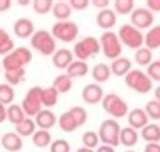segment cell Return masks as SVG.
Here are the masks:
<instances>
[{
  "label": "cell",
  "instance_id": "6da1fadb",
  "mask_svg": "<svg viewBox=\"0 0 160 152\" xmlns=\"http://www.w3.org/2000/svg\"><path fill=\"white\" fill-rule=\"evenodd\" d=\"M32 61V53L27 47H17L10 54H7L2 61V66L5 71H15V69H22L25 64Z\"/></svg>",
  "mask_w": 160,
  "mask_h": 152
},
{
  "label": "cell",
  "instance_id": "7a4b0ae2",
  "mask_svg": "<svg viewBox=\"0 0 160 152\" xmlns=\"http://www.w3.org/2000/svg\"><path fill=\"white\" fill-rule=\"evenodd\" d=\"M99 47H101L103 54L108 59H118L122 58V42H120L118 36L111 30H105L99 39Z\"/></svg>",
  "mask_w": 160,
  "mask_h": 152
},
{
  "label": "cell",
  "instance_id": "3957f363",
  "mask_svg": "<svg viewBox=\"0 0 160 152\" xmlns=\"http://www.w3.org/2000/svg\"><path fill=\"white\" fill-rule=\"evenodd\" d=\"M101 105H103V110L106 112L108 115L115 117L116 118H122V117L128 115V105L123 98H120L116 93H110V95H105L101 100Z\"/></svg>",
  "mask_w": 160,
  "mask_h": 152
},
{
  "label": "cell",
  "instance_id": "277c9868",
  "mask_svg": "<svg viewBox=\"0 0 160 152\" xmlns=\"http://www.w3.org/2000/svg\"><path fill=\"white\" fill-rule=\"evenodd\" d=\"M120 130H122V127H120L118 122L115 118H108V120L103 122L101 127H99L98 137L105 145L115 147V145L120 144Z\"/></svg>",
  "mask_w": 160,
  "mask_h": 152
},
{
  "label": "cell",
  "instance_id": "5b68a950",
  "mask_svg": "<svg viewBox=\"0 0 160 152\" xmlns=\"http://www.w3.org/2000/svg\"><path fill=\"white\" fill-rule=\"evenodd\" d=\"M31 44L42 56H52L56 53V39L47 30H36L31 37Z\"/></svg>",
  "mask_w": 160,
  "mask_h": 152
},
{
  "label": "cell",
  "instance_id": "8992f818",
  "mask_svg": "<svg viewBox=\"0 0 160 152\" xmlns=\"http://www.w3.org/2000/svg\"><path fill=\"white\" fill-rule=\"evenodd\" d=\"M125 83H127L132 90L137 93H148L152 90V80L147 76V73L140 71V69H132L127 76H125Z\"/></svg>",
  "mask_w": 160,
  "mask_h": 152
},
{
  "label": "cell",
  "instance_id": "52a82bcc",
  "mask_svg": "<svg viewBox=\"0 0 160 152\" xmlns=\"http://www.w3.org/2000/svg\"><path fill=\"white\" fill-rule=\"evenodd\" d=\"M120 39V42H123L125 46L132 47V49H140L142 46H143V34H142V30L135 29L133 25L130 24H125L120 27V32L116 34Z\"/></svg>",
  "mask_w": 160,
  "mask_h": 152
},
{
  "label": "cell",
  "instance_id": "ba28073f",
  "mask_svg": "<svg viewBox=\"0 0 160 152\" xmlns=\"http://www.w3.org/2000/svg\"><path fill=\"white\" fill-rule=\"evenodd\" d=\"M41 95H42V88L39 86H34L27 91V95L24 97V102H22V110L25 117H36L39 112L42 110V103H41Z\"/></svg>",
  "mask_w": 160,
  "mask_h": 152
},
{
  "label": "cell",
  "instance_id": "9c48e42d",
  "mask_svg": "<svg viewBox=\"0 0 160 152\" xmlns=\"http://www.w3.org/2000/svg\"><path fill=\"white\" fill-rule=\"evenodd\" d=\"M99 51H101V47H99V41H96V39L91 37V36L84 37L83 41L76 42V46H74V56L78 58V61L89 59L91 56H96Z\"/></svg>",
  "mask_w": 160,
  "mask_h": 152
},
{
  "label": "cell",
  "instance_id": "30bf717a",
  "mask_svg": "<svg viewBox=\"0 0 160 152\" xmlns=\"http://www.w3.org/2000/svg\"><path fill=\"white\" fill-rule=\"evenodd\" d=\"M78 34H79V27L74 22H56L52 25V30H51V36L62 42L74 41Z\"/></svg>",
  "mask_w": 160,
  "mask_h": 152
},
{
  "label": "cell",
  "instance_id": "8fae6325",
  "mask_svg": "<svg viewBox=\"0 0 160 152\" xmlns=\"http://www.w3.org/2000/svg\"><path fill=\"white\" fill-rule=\"evenodd\" d=\"M153 24V14L148 8H135L132 12V24L135 29H150V25Z\"/></svg>",
  "mask_w": 160,
  "mask_h": 152
},
{
  "label": "cell",
  "instance_id": "7c38bea8",
  "mask_svg": "<svg viewBox=\"0 0 160 152\" xmlns=\"http://www.w3.org/2000/svg\"><path fill=\"white\" fill-rule=\"evenodd\" d=\"M81 97H83V102L89 103V105H96V103H99L103 100L105 93H103V88L98 83H89L84 86Z\"/></svg>",
  "mask_w": 160,
  "mask_h": 152
},
{
  "label": "cell",
  "instance_id": "4fadbf2b",
  "mask_svg": "<svg viewBox=\"0 0 160 152\" xmlns=\"http://www.w3.org/2000/svg\"><path fill=\"white\" fill-rule=\"evenodd\" d=\"M14 32H15V36L20 37V39L32 37V34L36 32V30H34V22H32L31 19H25V17H22V19L15 20Z\"/></svg>",
  "mask_w": 160,
  "mask_h": 152
},
{
  "label": "cell",
  "instance_id": "5bb4252c",
  "mask_svg": "<svg viewBox=\"0 0 160 152\" xmlns=\"http://www.w3.org/2000/svg\"><path fill=\"white\" fill-rule=\"evenodd\" d=\"M34 122H36V127H39L41 130H49L56 125V115H54V112L46 108V110H41L36 115Z\"/></svg>",
  "mask_w": 160,
  "mask_h": 152
},
{
  "label": "cell",
  "instance_id": "9a60e30c",
  "mask_svg": "<svg viewBox=\"0 0 160 152\" xmlns=\"http://www.w3.org/2000/svg\"><path fill=\"white\" fill-rule=\"evenodd\" d=\"M128 122H130V127L133 130L143 128L145 125H148V117H147L145 110H142V108H133L132 112H128Z\"/></svg>",
  "mask_w": 160,
  "mask_h": 152
},
{
  "label": "cell",
  "instance_id": "2e32d148",
  "mask_svg": "<svg viewBox=\"0 0 160 152\" xmlns=\"http://www.w3.org/2000/svg\"><path fill=\"white\" fill-rule=\"evenodd\" d=\"M96 24H98V27H101L105 30H110L116 24V14L113 10H110V8L99 10V14L96 15Z\"/></svg>",
  "mask_w": 160,
  "mask_h": 152
},
{
  "label": "cell",
  "instance_id": "e0dca14e",
  "mask_svg": "<svg viewBox=\"0 0 160 152\" xmlns=\"http://www.w3.org/2000/svg\"><path fill=\"white\" fill-rule=\"evenodd\" d=\"M71 63H72V53L69 49H58L52 54V64L58 69H68Z\"/></svg>",
  "mask_w": 160,
  "mask_h": 152
},
{
  "label": "cell",
  "instance_id": "ac0fdd59",
  "mask_svg": "<svg viewBox=\"0 0 160 152\" xmlns=\"http://www.w3.org/2000/svg\"><path fill=\"white\" fill-rule=\"evenodd\" d=\"M2 147L8 152H19L22 149V139L14 132H8L2 137Z\"/></svg>",
  "mask_w": 160,
  "mask_h": 152
},
{
  "label": "cell",
  "instance_id": "d6986e66",
  "mask_svg": "<svg viewBox=\"0 0 160 152\" xmlns=\"http://www.w3.org/2000/svg\"><path fill=\"white\" fill-rule=\"evenodd\" d=\"M110 71L113 73L115 76H127L130 71H132V63H130L128 58H118L111 63Z\"/></svg>",
  "mask_w": 160,
  "mask_h": 152
},
{
  "label": "cell",
  "instance_id": "ffe728a7",
  "mask_svg": "<svg viewBox=\"0 0 160 152\" xmlns=\"http://www.w3.org/2000/svg\"><path fill=\"white\" fill-rule=\"evenodd\" d=\"M143 44L150 51L160 47V25H155L147 34H143Z\"/></svg>",
  "mask_w": 160,
  "mask_h": 152
},
{
  "label": "cell",
  "instance_id": "44dd1931",
  "mask_svg": "<svg viewBox=\"0 0 160 152\" xmlns=\"http://www.w3.org/2000/svg\"><path fill=\"white\" fill-rule=\"evenodd\" d=\"M66 71H68L66 75L72 80V78L86 76V75H88V71H89V66H88V63H84V61H72V63L68 66Z\"/></svg>",
  "mask_w": 160,
  "mask_h": 152
},
{
  "label": "cell",
  "instance_id": "7402d4cb",
  "mask_svg": "<svg viewBox=\"0 0 160 152\" xmlns=\"http://www.w3.org/2000/svg\"><path fill=\"white\" fill-rule=\"evenodd\" d=\"M142 137L145 139L148 144H158L160 142V125L150 123L142 128Z\"/></svg>",
  "mask_w": 160,
  "mask_h": 152
},
{
  "label": "cell",
  "instance_id": "603a6c76",
  "mask_svg": "<svg viewBox=\"0 0 160 152\" xmlns=\"http://www.w3.org/2000/svg\"><path fill=\"white\" fill-rule=\"evenodd\" d=\"M138 142V134L132 127H125L120 130V144L125 147H133Z\"/></svg>",
  "mask_w": 160,
  "mask_h": 152
},
{
  "label": "cell",
  "instance_id": "cb8c5ba5",
  "mask_svg": "<svg viewBox=\"0 0 160 152\" xmlns=\"http://www.w3.org/2000/svg\"><path fill=\"white\" fill-rule=\"evenodd\" d=\"M91 75H93V78H94V81H96V83H105V81L110 80L111 71H110V66H108V64L99 63V64H96V66L93 68Z\"/></svg>",
  "mask_w": 160,
  "mask_h": 152
},
{
  "label": "cell",
  "instance_id": "d4e9b609",
  "mask_svg": "<svg viewBox=\"0 0 160 152\" xmlns=\"http://www.w3.org/2000/svg\"><path fill=\"white\" fill-rule=\"evenodd\" d=\"M15 128H17V135H20V137L34 135V132H36V122L32 118H29V117H25L19 125H15Z\"/></svg>",
  "mask_w": 160,
  "mask_h": 152
},
{
  "label": "cell",
  "instance_id": "484cf974",
  "mask_svg": "<svg viewBox=\"0 0 160 152\" xmlns=\"http://www.w3.org/2000/svg\"><path fill=\"white\" fill-rule=\"evenodd\" d=\"M58 98H59V93L52 86L51 88H44L42 90V95H41V103H42V107H46L49 110L51 107H54L58 103Z\"/></svg>",
  "mask_w": 160,
  "mask_h": 152
},
{
  "label": "cell",
  "instance_id": "4316f807",
  "mask_svg": "<svg viewBox=\"0 0 160 152\" xmlns=\"http://www.w3.org/2000/svg\"><path fill=\"white\" fill-rule=\"evenodd\" d=\"M14 49H15L14 41L10 39V36L7 34V30H5V29L0 27V56H7V54H10Z\"/></svg>",
  "mask_w": 160,
  "mask_h": 152
},
{
  "label": "cell",
  "instance_id": "83f0119b",
  "mask_svg": "<svg viewBox=\"0 0 160 152\" xmlns=\"http://www.w3.org/2000/svg\"><path fill=\"white\" fill-rule=\"evenodd\" d=\"M71 12H72V8L69 7V3H66V2H58V3H54V7H52L54 17L59 20H62V22H66L69 17H71Z\"/></svg>",
  "mask_w": 160,
  "mask_h": 152
},
{
  "label": "cell",
  "instance_id": "f1b7e54d",
  "mask_svg": "<svg viewBox=\"0 0 160 152\" xmlns=\"http://www.w3.org/2000/svg\"><path fill=\"white\" fill-rule=\"evenodd\" d=\"M52 88L58 91V93H68V91L72 88V80L68 75H59V76H56Z\"/></svg>",
  "mask_w": 160,
  "mask_h": 152
},
{
  "label": "cell",
  "instance_id": "f546056e",
  "mask_svg": "<svg viewBox=\"0 0 160 152\" xmlns=\"http://www.w3.org/2000/svg\"><path fill=\"white\" fill-rule=\"evenodd\" d=\"M24 118H25V113H24V110L20 105H10L7 108V120L10 122V123L19 125Z\"/></svg>",
  "mask_w": 160,
  "mask_h": 152
},
{
  "label": "cell",
  "instance_id": "4dcf8cb0",
  "mask_svg": "<svg viewBox=\"0 0 160 152\" xmlns=\"http://www.w3.org/2000/svg\"><path fill=\"white\" fill-rule=\"evenodd\" d=\"M58 123H59V127H61L62 132H74V130L78 128L76 120L72 118V115L69 113V112H64V113L59 117Z\"/></svg>",
  "mask_w": 160,
  "mask_h": 152
},
{
  "label": "cell",
  "instance_id": "1f68e13d",
  "mask_svg": "<svg viewBox=\"0 0 160 152\" xmlns=\"http://www.w3.org/2000/svg\"><path fill=\"white\" fill-rule=\"evenodd\" d=\"M5 80H7V85L10 86L20 85L25 80V69L22 68V69H15V71H5Z\"/></svg>",
  "mask_w": 160,
  "mask_h": 152
},
{
  "label": "cell",
  "instance_id": "d6a6232c",
  "mask_svg": "<svg viewBox=\"0 0 160 152\" xmlns=\"http://www.w3.org/2000/svg\"><path fill=\"white\" fill-rule=\"evenodd\" d=\"M32 142L37 147L51 145V134H49V130H36L34 135H32Z\"/></svg>",
  "mask_w": 160,
  "mask_h": 152
},
{
  "label": "cell",
  "instance_id": "836d02e7",
  "mask_svg": "<svg viewBox=\"0 0 160 152\" xmlns=\"http://www.w3.org/2000/svg\"><path fill=\"white\" fill-rule=\"evenodd\" d=\"M115 8H116L115 14H120V15L132 14V12L135 10V2H133V0H116Z\"/></svg>",
  "mask_w": 160,
  "mask_h": 152
},
{
  "label": "cell",
  "instance_id": "e575fe53",
  "mask_svg": "<svg viewBox=\"0 0 160 152\" xmlns=\"http://www.w3.org/2000/svg\"><path fill=\"white\" fill-rule=\"evenodd\" d=\"M14 97H15V93H14V90H12L10 85H7V83L0 85V103H2L3 107L14 102Z\"/></svg>",
  "mask_w": 160,
  "mask_h": 152
},
{
  "label": "cell",
  "instance_id": "d590c367",
  "mask_svg": "<svg viewBox=\"0 0 160 152\" xmlns=\"http://www.w3.org/2000/svg\"><path fill=\"white\" fill-rule=\"evenodd\" d=\"M145 113L148 118H153V120H160V103L157 100H150L147 102L145 105Z\"/></svg>",
  "mask_w": 160,
  "mask_h": 152
},
{
  "label": "cell",
  "instance_id": "8d00e7d4",
  "mask_svg": "<svg viewBox=\"0 0 160 152\" xmlns=\"http://www.w3.org/2000/svg\"><path fill=\"white\" fill-rule=\"evenodd\" d=\"M135 61H137L138 64H142V66L150 64V63H152V51L147 49V47H140V49H137Z\"/></svg>",
  "mask_w": 160,
  "mask_h": 152
},
{
  "label": "cell",
  "instance_id": "74e56055",
  "mask_svg": "<svg viewBox=\"0 0 160 152\" xmlns=\"http://www.w3.org/2000/svg\"><path fill=\"white\" fill-rule=\"evenodd\" d=\"M69 113H71L72 118L76 120V125H78V127L84 125L86 120H88V113H86V110H84L83 107H72L71 110H69Z\"/></svg>",
  "mask_w": 160,
  "mask_h": 152
},
{
  "label": "cell",
  "instance_id": "f35d334b",
  "mask_svg": "<svg viewBox=\"0 0 160 152\" xmlns=\"http://www.w3.org/2000/svg\"><path fill=\"white\" fill-rule=\"evenodd\" d=\"M99 144V137L96 132H93V130H88V132L83 134V145L88 147V149H94Z\"/></svg>",
  "mask_w": 160,
  "mask_h": 152
},
{
  "label": "cell",
  "instance_id": "ab89813d",
  "mask_svg": "<svg viewBox=\"0 0 160 152\" xmlns=\"http://www.w3.org/2000/svg\"><path fill=\"white\" fill-rule=\"evenodd\" d=\"M32 7L37 14H47L49 10H52L54 3L51 0H34L32 2Z\"/></svg>",
  "mask_w": 160,
  "mask_h": 152
},
{
  "label": "cell",
  "instance_id": "60d3db41",
  "mask_svg": "<svg viewBox=\"0 0 160 152\" xmlns=\"http://www.w3.org/2000/svg\"><path fill=\"white\" fill-rule=\"evenodd\" d=\"M147 76L150 80H155V81H160V61H152L148 64V69H147Z\"/></svg>",
  "mask_w": 160,
  "mask_h": 152
},
{
  "label": "cell",
  "instance_id": "b9f144b4",
  "mask_svg": "<svg viewBox=\"0 0 160 152\" xmlns=\"http://www.w3.org/2000/svg\"><path fill=\"white\" fill-rule=\"evenodd\" d=\"M69 150H71V145L64 139H58L51 144V152H69Z\"/></svg>",
  "mask_w": 160,
  "mask_h": 152
},
{
  "label": "cell",
  "instance_id": "7bdbcfd3",
  "mask_svg": "<svg viewBox=\"0 0 160 152\" xmlns=\"http://www.w3.org/2000/svg\"><path fill=\"white\" fill-rule=\"evenodd\" d=\"M88 5H89L88 0H71V2H69V7L76 8V10H86Z\"/></svg>",
  "mask_w": 160,
  "mask_h": 152
},
{
  "label": "cell",
  "instance_id": "ee69618b",
  "mask_svg": "<svg viewBox=\"0 0 160 152\" xmlns=\"http://www.w3.org/2000/svg\"><path fill=\"white\" fill-rule=\"evenodd\" d=\"M147 7L150 8V12L152 10L160 12V0H148V2H147Z\"/></svg>",
  "mask_w": 160,
  "mask_h": 152
},
{
  "label": "cell",
  "instance_id": "f6af8a7d",
  "mask_svg": "<svg viewBox=\"0 0 160 152\" xmlns=\"http://www.w3.org/2000/svg\"><path fill=\"white\" fill-rule=\"evenodd\" d=\"M93 5H94V7H98V8H103V10H105V8H106L108 5H110V2H108V0H94Z\"/></svg>",
  "mask_w": 160,
  "mask_h": 152
},
{
  "label": "cell",
  "instance_id": "bcb514c9",
  "mask_svg": "<svg viewBox=\"0 0 160 152\" xmlns=\"http://www.w3.org/2000/svg\"><path fill=\"white\" fill-rule=\"evenodd\" d=\"M145 152H160V144H147Z\"/></svg>",
  "mask_w": 160,
  "mask_h": 152
},
{
  "label": "cell",
  "instance_id": "7dc6e473",
  "mask_svg": "<svg viewBox=\"0 0 160 152\" xmlns=\"http://www.w3.org/2000/svg\"><path fill=\"white\" fill-rule=\"evenodd\" d=\"M10 5H12L10 0H0V12L8 10V8H10Z\"/></svg>",
  "mask_w": 160,
  "mask_h": 152
},
{
  "label": "cell",
  "instance_id": "c3c4849f",
  "mask_svg": "<svg viewBox=\"0 0 160 152\" xmlns=\"http://www.w3.org/2000/svg\"><path fill=\"white\" fill-rule=\"evenodd\" d=\"M3 120H7V108L0 103V123H2Z\"/></svg>",
  "mask_w": 160,
  "mask_h": 152
},
{
  "label": "cell",
  "instance_id": "681fc988",
  "mask_svg": "<svg viewBox=\"0 0 160 152\" xmlns=\"http://www.w3.org/2000/svg\"><path fill=\"white\" fill-rule=\"evenodd\" d=\"M96 152H115V147H110V145H99Z\"/></svg>",
  "mask_w": 160,
  "mask_h": 152
},
{
  "label": "cell",
  "instance_id": "f907efd6",
  "mask_svg": "<svg viewBox=\"0 0 160 152\" xmlns=\"http://www.w3.org/2000/svg\"><path fill=\"white\" fill-rule=\"evenodd\" d=\"M155 100H157V102L160 103V86H158L157 90H155Z\"/></svg>",
  "mask_w": 160,
  "mask_h": 152
},
{
  "label": "cell",
  "instance_id": "816d5d0a",
  "mask_svg": "<svg viewBox=\"0 0 160 152\" xmlns=\"http://www.w3.org/2000/svg\"><path fill=\"white\" fill-rule=\"evenodd\" d=\"M76 152H91V149H88V147H81V149H78Z\"/></svg>",
  "mask_w": 160,
  "mask_h": 152
},
{
  "label": "cell",
  "instance_id": "f5cc1de1",
  "mask_svg": "<svg viewBox=\"0 0 160 152\" xmlns=\"http://www.w3.org/2000/svg\"><path fill=\"white\" fill-rule=\"evenodd\" d=\"M127 152H137V150H127Z\"/></svg>",
  "mask_w": 160,
  "mask_h": 152
},
{
  "label": "cell",
  "instance_id": "db71d44e",
  "mask_svg": "<svg viewBox=\"0 0 160 152\" xmlns=\"http://www.w3.org/2000/svg\"><path fill=\"white\" fill-rule=\"evenodd\" d=\"M0 71H2V69H0Z\"/></svg>",
  "mask_w": 160,
  "mask_h": 152
}]
</instances>
